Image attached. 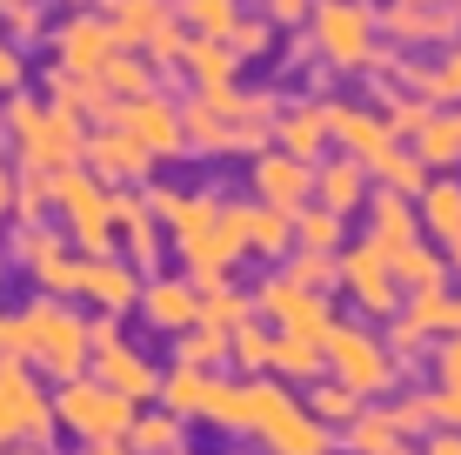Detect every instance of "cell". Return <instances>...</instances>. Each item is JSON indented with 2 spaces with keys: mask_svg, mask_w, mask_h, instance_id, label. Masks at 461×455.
<instances>
[{
  "mask_svg": "<svg viewBox=\"0 0 461 455\" xmlns=\"http://www.w3.org/2000/svg\"><path fill=\"white\" fill-rule=\"evenodd\" d=\"M0 355H7V315H0Z\"/></svg>",
  "mask_w": 461,
  "mask_h": 455,
  "instance_id": "cell-60",
  "label": "cell"
},
{
  "mask_svg": "<svg viewBox=\"0 0 461 455\" xmlns=\"http://www.w3.org/2000/svg\"><path fill=\"white\" fill-rule=\"evenodd\" d=\"M448 335H461V295H455V328H448Z\"/></svg>",
  "mask_w": 461,
  "mask_h": 455,
  "instance_id": "cell-59",
  "label": "cell"
},
{
  "mask_svg": "<svg viewBox=\"0 0 461 455\" xmlns=\"http://www.w3.org/2000/svg\"><path fill=\"white\" fill-rule=\"evenodd\" d=\"M254 442L267 455H335V429L321 415H308V402H294L288 388L275 396V409L254 422Z\"/></svg>",
  "mask_w": 461,
  "mask_h": 455,
  "instance_id": "cell-9",
  "label": "cell"
},
{
  "mask_svg": "<svg viewBox=\"0 0 461 455\" xmlns=\"http://www.w3.org/2000/svg\"><path fill=\"white\" fill-rule=\"evenodd\" d=\"M441 261H448V268L461 275V241H448V255H441Z\"/></svg>",
  "mask_w": 461,
  "mask_h": 455,
  "instance_id": "cell-57",
  "label": "cell"
},
{
  "mask_svg": "<svg viewBox=\"0 0 461 455\" xmlns=\"http://www.w3.org/2000/svg\"><path fill=\"white\" fill-rule=\"evenodd\" d=\"M441 328H455V295L448 288L408 295V308H394V322H388V349L394 355H415L428 335H441Z\"/></svg>",
  "mask_w": 461,
  "mask_h": 455,
  "instance_id": "cell-19",
  "label": "cell"
},
{
  "mask_svg": "<svg viewBox=\"0 0 461 455\" xmlns=\"http://www.w3.org/2000/svg\"><path fill=\"white\" fill-rule=\"evenodd\" d=\"M335 288H348V302L368 308V315H394L402 308V288H394V268L381 248H341L335 255Z\"/></svg>",
  "mask_w": 461,
  "mask_h": 455,
  "instance_id": "cell-11",
  "label": "cell"
},
{
  "mask_svg": "<svg viewBox=\"0 0 461 455\" xmlns=\"http://www.w3.org/2000/svg\"><path fill=\"white\" fill-rule=\"evenodd\" d=\"M0 455H54V449H34V442H21V449H0Z\"/></svg>",
  "mask_w": 461,
  "mask_h": 455,
  "instance_id": "cell-58",
  "label": "cell"
},
{
  "mask_svg": "<svg viewBox=\"0 0 461 455\" xmlns=\"http://www.w3.org/2000/svg\"><path fill=\"white\" fill-rule=\"evenodd\" d=\"M281 275L301 281V288H314V295H328V288H335V255H314V248H301V255H294Z\"/></svg>",
  "mask_w": 461,
  "mask_h": 455,
  "instance_id": "cell-46",
  "label": "cell"
},
{
  "mask_svg": "<svg viewBox=\"0 0 461 455\" xmlns=\"http://www.w3.org/2000/svg\"><path fill=\"white\" fill-rule=\"evenodd\" d=\"M408 241H421V214L408 208V195H368V248H381V255H402Z\"/></svg>",
  "mask_w": 461,
  "mask_h": 455,
  "instance_id": "cell-21",
  "label": "cell"
},
{
  "mask_svg": "<svg viewBox=\"0 0 461 455\" xmlns=\"http://www.w3.org/2000/svg\"><path fill=\"white\" fill-rule=\"evenodd\" d=\"M435 422L441 429H461V382H435Z\"/></svg>",
  "mask_w": 461,
  "mask_h": 455,
  "instance_id": "cell-51",
  "label": "cell"
},
{
  "mask_svg": "<svg viewBox=\"0 0 461 455\" xmlns=\"http://www.w3.org/2000/svg\"><path fill=\"white\" fill-rule=\"evenodd\" d=\"M41 281V295H54V302H68L74 288H81V261L68 255V248H60V255H47V261H34V268H27Z\"/></svg>",
  "mask_w": 461,
  "mask_h": 455,
  "instance_id": "cell-44",
  "label": "cell"
},
{
  "mask_svg": "<svg viewBox=\"0 0 461 455\" xmlns=\"http://www.w3.org/2000/svg\"><path fill=\"white\" fill-rule=\"evenodd\" d=\"M308 7H314V0H267V21H275V27H294V21H308Z\"/></svg>",
  "mask_w": 461,
  "mask_h": 455,
  "instance_id": "cell-54",
  "label": "cell"
},
{
  "mask_svg": "<svg viewBox=\"0 0 461 455\" xmlns=\"http://www.w3.org/2000/svg\"><path fill=\"white\" fill-rule=\"evenodd\" d=\"M388 268H394V288H402V295H435V288H448V261H441L428 241H408Z\"/></svg>",
  "mask_w": 461,
  "mask_h": 455,
  "instance_id": "cell-31",
  "label": "cell"
},
{
  "mask_svg": "<svg viewBox=\"0 0 461 455\" xmlns=\"http://www.w3.org/2000/svg\"><path fill=\"white\" fill-rule=\"evenodd\" d=\"M54 201L68 214V234L81 241V255L114 248V187L107 181H94L87 168H54Z\"/></svg>",
  "mask_w": 461,
  "mask_h": 455,
  "instance_id": "cell-5",
  "label": "cell"
},
{
  "mask_svg": "<svg viewBox=\"0 0 461 455\" xmlns=\"http://www.w3.org/2000/svg\"><path fill=\"white\" fill-rule=\"evenodd\" d=\"M81 154H87V175L107 181V187H114V181H148V175H154V154L140 148L127 128H114V121H107L101 134H87Z\"/></svg>",
  "mask_w": 461,
  "mask_h": 455,
  "instance_id": "cell-15",
  "label": "cell"
},
{
  "mask_svg": "<svg viewBox=\"0 0 461 455\" xmlns=\"http://www.w3.org/2000/svg\"><path fill=\"white\" fill-rule=\"evenodd\" d=\"M181 60H187V74H194V87H234V74H241V54H234L228 41H208V34L187 41Z\"/></svg>",
  "mask_w": 461,
  "mask_h": 455,
  "instance_id": "cell-32",
  "label": "cell"
},
{
  "mask_svg": "<svg viewBox=\"0 0 461 455\" xmlns=\"http://www.w3.org/2000/svg\"><path fill=\"white\" fill-rule=\"evenodd\" d=\"M7 134H14V148H21V168H74L81 161V107H68V101H54V107H41V101H27V94H7Z\"/></svg>",
  "mask_w": 461,
  "mask_h": 455,
  "instance_id": "cell-2",
  "label": "cell"
},
{
  "mask_svg": "<svg viewBox=\"0 0 461 455\" xmlns=\"http://www.w3.org/2000/svg\"><path fill=\"white\" fill-rule=\"evenodd\" d=\"M415 154H421V168H455L461 161V114L455 107H435L415 128Z\"/></svg>",
  "mask_w": 461,
  "mask_h": 455,
  "instance_id": "cell-33",
  "label": "cell"
},
{
  "mask_svg": "<svg viewBox=\"0 0 461 455\" xmlns=\"http://www.w3.org/2000/svg\"><path fill=\"white\" fill-rule=\"evenodd\" d=\"M214 382H221V369H194V362H181L174 375H161V402L181 422H201V409H208V396H214Z\"/></svg>",
  "mask_w": 461,
  "mask_h": 455,
  "instance_id": "cell-30",
  "label": "cell"
},
{
  "mask_svg": "<svg viewBox=\"0 0 461 455\" xmlns=\"http://www.w3.org/2000/svg\"><path fill=\"white\" fill-rule=\"evenodd\" d=\"M7 442H34V449H54V402L47 388L34 382L27 362H0V449Z\"/></svg>",
  "mask_w": 461,
  "mask_h": 455,
  "instance_id": "cell-6",
  "label": "cell"
},
{
  "mask_svg": "<svg viewBox=\"0 0 461 455\" xmlns=\"http://www.w3.org/2000/svg\"><path fill=\"white\" fill-rule=\"evenodd\" d=\"M314 201L335 214H355L368 208V168L355 154H335V161H314Z\"/></svg>",
  "mask_w": 461,
  "mask_h": 455,
  "instance_id": "cell-23",
  "label": "cell"
},
{
  "mask_svg": "<svg viewBox=\"0 0 461 455\" xmlns=\"http://www.w3.org/2000/svg\"><path fill=\"white\" fill-rule=\"evenodd\" d=\"M87 375H94V382H107L114 396H127L134 409L161 396V375H154V362H148L140 349H127V341H101V349H87Z\"/></svg>",
  "mask_w": 461,
  "mask_h": 455,
  "instance_id": "cell-14",
  "label": "cell"
},
{
  "mask_svg": "<svg viewBox=\"0 0 461 455\" xmlns=\"http://www.w3.org/2000/svg\"><path fill=\"white\" fill-rule=\"evenodd\" d=\"M14 214V168H0V222Z\"/></svg>",
  "mask_w": 461,
  "mask_h": 455,
  "instance_id": "cell-55",
  "label": "cell"
},
{
  "mask_svg": "<svg viewBox=\"0 0 461 455\" xmlns=\"http://www.w3.org/2000/svg\"><path fill=\"white\" fill-rule=\"evenodd\" d=\"M388 415L402 422V435H428V429H441V422H435V388H428V396H394V402H388Z\"/></svg>",
  "mask_w": 461,
  "mask_h": 455,
  "instance_id": "cell-48",
  "label": "cell"
},
{
  "mask_svg": "<svg viewBox=\"0 0 461 455\" xmlns=\"http://www.w3.org/2000/svg\"><path fill=\"white\" fill-rule=\"evenodd\" d=\"M47 255H60V234L41 228V222H21V234H14V261L34 268V261H47Z\"/></svg>",
  "mask_w": 461,
  "mask_h": 455,
  "instance_id": "cell-49",
  "label": "cell"
},
{
  "mask_svg": "<svg viewBox=\"0 0 461 455\" xmlns=\"http://www.w3.org/2000/svg\"><path fill=\"white\" fill-rule=\"evenodd\" d=\"M402 442H408L402 422H394L388 409H368V402L355 409V422H348V429H335V449H348V455H394Z\"/></svg>",
  "mask_w": 461,
  "mask_h": 455,
  "instance_id": "cell-27",
  "label": "cell"
},
{
  "mask_svg": "<svg viewBox=\"0 0 461 455\" xmlns=\"http://www.w3.org/2000/svg\"><path fill=\"white\" fill-rule=\"evenodd\" d=\"M402 87L428 94V101H461V47H448L441 60H428V68H402Z\"/></svg>",
  "mask_w": 461,
  "mask_h": 455,
  "instance_id": "cell-35",
  "label": "cell"
},
{
  "mask_svg": "<svg viewBox=\"0 0 461 455\" xmlns=\"http://www.w3.org/2000/svg\"><path fill=\"white\" fill-rule=\"evenodd\" d=\"M368 175H381V187H388V195H421V187L435 181V175L421 168V154H415V148H402V141L375 154V161H368Z\"/></svg>",
  "mask_w": 461,
  "mask_h": 455,
  "instance_id": "cell-34",
  "label": "cell"
},
{
  "mask_svg": "<svg viewBox=\"0 0 461 455\" xmlns=\"http://www.w3.org/2000/svg\"><path fill=\"white\" fill-rule=\"evenodd\" d=\"M254 315V295H241L234 281H221V288L201 295V322H214V328H234V322H248Z\"/></svg>",
  "mask_w": 461,
  "mask_h": 455,
  "instance_id": "cell-43",
  "label": "cell"
},
{
  "mask_svg": "<svg viewBox=\"0 0 461 455\" xmlns=\"http://www.w3.org/2000/svg\"><path fill=\"white\" fill-rule=\"evenodd\" d=\"M321 355H328V375H335V382H348L361 402L381 396V388H394V355H388V341L368 335V328L335 322V328L321 335Z\"/></svg>",
  "mask_w": 461,
  "mask_h": 455,
  "instance_id": "cell-7",
  "label": "cell"
},
{
  "mask_svg": "<svg viewBox=\"0 0 461 455\" xmlns=\"http://www.w3.org/2000/svg\"><path fill=\"white\" fill-rule=\"evenodd\" d=\"M134 402L114 396L107 382H94V375H74V382H60L54 396V422L68 435H81V442H121L127 429H134Z\"/></svg>",
  "mask_w": 461,
  "mask_h": 455,
  "instance_id": "cell-3",
  "label": "cell"
},
{
  "mask_svg": "<svg viewBox=\"0 0 461 455\" xmlns=\"http://www.w3.org/2000/svg\"><path fill=\"white\" fill-rule=\"evenodd\" d=\"M228 47H234V54H267V47H275V21H267V14H241V21H234L228 27Z\"/></svg>",
  "mask_w": 461,
  "mask_h": 455,
  "instance_id": "cell-47",
  "label": "cell"
},
{
  "mask_svg": "<svg viewBox=\"0 0 461 455\" xmlns=\"http://www.w3.org/2000/svg\"><path fill=\"white\" fill-rule=\"evenodd\" d=\"M174 14H181L194 34H208V41H228V27L241 21V0H174Z\"/></svg>",
  "mask_w": 461,
  "mask_h": 455,
  "instance_id": "cell-39",
  "label": "cell"
},
{
  "mask_svg": "<svg viewBox=\"0 0 461 455\" xmlns=\"http://www.w3.org/2000/svg\"><path fill=\"white\" fill-rule=\"evenodd\" d=\"M7 355L54 375V382H74V375H87V315H74L68 302L41 295L21 315H7Z\"/></svg>",
  "mask_w": 461,
  "mask_h": 455,
  "instance_id": "cell-1",
  "label": "cell"
},
{
  "mask_svg": "<svg viewBox=\"0 0 461 455\" xmlns=\"http://www.w3.org/2000/svg\"><path fill=\"white\" fill-rule=\"evenodd\" d=\"M267 375H281V382H321L328 375V355L314 335H275V349H267Z\"/></svg>",
  "mask_w": 461,
  "mask_h": 455,
  "instance_id": "cell-29",
  "label": "cell"
},
{
  "mask_svg": "<svg viewBox=\"0 0 461 455\" xmlns=\"http://www.w3.org/2000/svg\"><path fill=\"white\" fill-rule=\"evenodd\" d=\"M288 222H294V248H314V255H341V214H335V208H321V201H301Z\"/></svg>",
  "mask_w": 461,
  "mask_h": 455,
  "instance_id": "cell-36",
  "label": "cell"
},
{
  "mask_svg": "<svg viewBox=\"0 0 461 455\" xmlns=\"http://www.w3.org/2000/svg\"><path fill=\"white\" fill-rule=\"evenodd\" d=\"M0 21H7L14 41H34L41 34V0H0Z\"/></svg>",
  "mask_w": 461,
  "mask_h": 455,
  "instance_id": "cell-50",
  "label": "cell"
},
{
  "mask_svg": "<svg viewBox=\"0 0 461 455\" xmlns=\"http://www.w3.org/2000/svg\"><path fill=\"white\" fill-rule=\"evenodd\" d=\"M267 349H275V335H267V322L261 315H248V322H234L228 328V355L241 362L248 375H267Z\"/></svg>",
  "mask_w": 461,
  "mask_h": 455,
  "instance_id": "cell-40",
  "label": "cell"
},
{
  "mask_svg": "<svg viewBox=\"0 0 461 455\" xmlns=\"http://www.w3.org/2000/svg\"><path fill=\"white\" fill-rule=\"evenodd\" d=\"M435 107H441V101H428V94H394L381 121H388V134H394V141H415V128H421L428 114H435Z\"/></svg>",
  "mask_w": 461,
  "mask_h": 455,
  "instance_id": "cell-45",
  "label": "cell"
},
{
  "mask_svg": "<svg viewBox=\"0 0 461 455\" xmlns=\"http://www.w3.org/2000/svg\"><path fill=\"white\" fill-rule=\"evenodd\" d=\"M140 315H148V328H161V335H181V328H194L201 322V295H194V281L187 275H154V281H140Z\"/></svg>",
  "mask_w": 461,
  "mask_h": 455,
  "instance_id": "cell-16",
  "label": "cell"
},
{
  "mask_svg": "<svg viewBox=\"0 0 461 455\" xmlns=\"http://www.w3.org/2000/svg\"><path fill=\"white\" fill-rule=\"evenodd\" d=\"M114 54H121V41H114V27H107L101 14H74V21L60 27V74H101Z\"/></svg>",
  "mask_w": 461,
  "mask_h": 455,
  "instance_id": "cell-20",
  "label": "cell"
},
{
  "mask_svg": "<svg viewBox=\"0 0 461 455\" xmlns=\"http://www.w3.org/2000/svg\"><path fill=\"white\" fill-rule=\"evenodd\" d=\"M174 455H181V449H174Z\"/></svg>",
  "mask_w": 461,
  "mask_h": 455,
  "instance_id": "cell-63",
  "label": "cell"
},
{
  "mask_svg": "<svg viewBox=\"0 0 461 455\" xmlns=\"http://www.w3.org/2000/svg\"><path fill=\"white\" fill-rule=\"evenodd\" d=\"M81 455H134L127 442H81Z\"/></svg>",
  "mask_w": 461,
  "mask_h": 455,
  "instance_id": "cell-56",
  "label": "cell"
},
{
  "mask_svg": "<svg viewBox=\"0 0 461 455\" xmlns=\"http://www.w3.org/2000/svg\"><path fill=\"white\" fill-rule=\"evenodd\" d=\"M435 382H461V335H448L435 349Z\"/></svg>",
  "mask_w": 461,
  "mask_h": 455,
  "instance_id": "cell-53",
  "label": "cell"
},
{
  "mask_svg": "<svg viewBox=\"0 0 461 455\" xmlns=\"http://www.w3.org/2000/svg\"><path fill=\"white\" fill-rule=\"evenodd\" d=\"M254 315H267L281 335H314V341L335 328V308H328V295L301 288V281H288V275H267L261 288H254Z\"/></svg>",
  "mask_w": 461,
  "mask_h": 455,
  "instance_id": "cell-10",
  "label": "cell"
},
{
  "mask_svg": "<svg viewBox=\"0 0 461 455\" xmlns=\"http://www.w3.org/2000/svg\"><path fill=\"white\" fill-rule=\"evenodd\" d=\"M275 141H281V154H294V161H321V148H328V114H321V101L281 107V114H275Z\"/></svg>",
  "mask_w": 461,
  "mask_h": 455,
  "instance_id": "cell-24",
  "label": "cell"
},
{
  "mask_svg": "<svg viewBox=\"0 0 461 455\" xmlns=\"http://www.w3.org/2000/svg\"><path fill=\"white\" fill-rule=\"evenodd\" d=\"M355 409H361V396H355L348 382H335V375L308 382V415H321L328 429H348V422H355Z\"/></svg>",
  "mask_w": 461,
  "mask_h": 455,
  "instance_id": "cell-38",
  "label": "cell"
},
{
  "mask_svg": "<svg viewBox=\"0 0 461 455\" xmlns=\"http://www.w3.org/2000/svg\"><path fill=\"white\" fill-rule=\"evenodd\" d=\"M21 81H27L21 47H14V41H0V94H21Z\"/></svg>",
  "mask_w": 461,
  "mask_h": 455,
  "instance_id": "cell-52",
  "label": "cell"
},
{
  "mask_svg": "<svg viewBox=\"0 0 461 455\" xmlns=\"http://www.w3.org/2000/svg\"><path fill=\"white\" fill-rule=\"evenodd\" d=\"M181 435H187V422L174 409H161V415H134V429H127L121 442L134 455H174V449H181Z\"/></svg>",
  "mask_w": 461,
  "mask_h": 455,
  "instance_id": "cell-37",
  "label": "cell"
},
{
  "mask_svg": "<svg viewBox=\"0 0 461 455\" xmlns=\"http://www.w3.org/2000/svg\"><path fill=\"white\" fill-rule=\"evenodd\" d=\"M101 21L114 27L121 47H148L167 27V0H101Z\"/></svg>",
  "mask_w": 461,
  "mask_h": 455,
  "instance_id": "cell-28",
  "label": "cell"
},
{
  "mask_svg": "<svg viewBox=\"0 0 461 455\" xmlns=\"http://www.w3.org/2000/svg\"><path fill=\"white\" fill-rule=\"evenodd\" d=\"M308 21H314V41H321L328 68H341V74L375 68L381 47H375V7L368 0H314Z\"/></svg>",
  "mask_w": 461,
  "mask_h": 455,
  "instance_id": "cell-4",
  "label": "cell"
},
{
  "mask_svg": "<svg viewBox=\"0 0 461 455\" xmlns=\"http://www.w3.org/2000/svg\"><path fill=\"white\" fill-rule=\"evenodd\" d=\"M114 234L127 241V261H134L140 275L161 268V222L148 214V201H140V195H114Z\"/></svg>",
  "mask_w": 461,
  "mask_h": 455,
  "instance_id": "cell-22",
  "label": "cell"
},
{
  "mask_svg": "<svg viewBox=\"0 0 461 455\" xmlns=\"http://www.w3.org/2000/svg\"><path fill=\"white\" fill-rule=\"evenodd\" d=\"M181 362H194V369H221V355H228V328H214V322H194V328H181Z\"/></svg>",
  "mask_w": 461,
  "mask_h": 455,
  "instance_id": "cell-41",
  "label": "cell"
},
{
  "mask_svg": "<svg viewBox=\"0 0 461 455\" xmlns=\"http://www.w3.org/2000/svg\"><path fill=\"white\" fill-rule=\"evenodd\" d=\"M234 214H241V248H248V255L281 261V255L294 248V222H288L281 208H267V201H241Z\"/></svg>",
  "mask_w": 461,
  "mask_h": 455,
  "instance_id": "cell-25",
  "label": "cell"
},
{
  "mask_svg": "<svg viewBox=\"0 0 461 455\" xmlns=\"http://www.w3.org/2000/svg\"><path fill=\"white\" fill-rule=\"evenodd\" d=\"M248 181H254V201H267V208H281V214H294L301 201H314V161H294V154H281V148L254 154Z\"/></svg>",
  "mask_w": 461,
  "mask_h": 455,
  "instance_id": "cell-13",
  "label": "cell"
},
{
  "mask_svg": "<svg viewBox=\"0 0 461 455\" xmlns=\"http://www.w3.org/2000/svg\"><path fill=\"white\" fill-rule=\"evenodd\" d=\"M114 128H127V134H134L140 141V148H148L154 154V161H161V154H181V107H174V101H161V94H134V101H114Z\"/></svg>",
  "mask_w": 461,
  "mask_h": 455,
  "instance_id": "cell-12",
  "label": "cell"
},
{
  "mask_svg": "<svg viewBox=\"0 0 461 455\" xmlns=\"http://www.w3.org/2000/svg\"><path fill=\"white\" fill-rule=\"evenodd\" d=\"M394 455H421V449H408V442H402V449H394Z\"/></svg>",
  "mask_w": 461,
  "mask_h": 455,
  "instance_id": "cell-61",
  "label": "cell"
},
{
  "mask_svg": "<svg viewBox=\"0 0 461 455\" xmlns=\"http://www.w3.org/2000/svg\"><path fill=\"white\" fill-rule=\"evenodd\" d=\"M415 214H421V241H461V181H428L421 195H415Z\"/></svg>",
  "mask_w": 461,
  "mask_h": 455,
  "instance_id": "cell-26",
  "label": "cell"
},
{
  "mask_svg": "<svg viewBox=\"0 0 461 455\" xmlns=\"http://www.w3.org/2000/svg\"><path fill=\"white\" fill-rule=\"evenodd\" d=\"M101 87L114 94V101H134V94H148V87H154V68H140V60L121 47V54L101 68Z\"/></svg>",
  "mask_w": 461,
  "mask_h": 455,
  "instance_id": "cell-42",
  "label": "cell"
},
{
  "mask_svg": "<svg viewBox=\"0 0 461 455\" xmlns=\"http://www.w3.org/2000/svg\"><path fill=\"white\" fill-rule=\"evenodd\" d=\"M321 114H328V141H341V154H355L361 168H368L381 148H394L388 121H381L375 107H355V101H321Z\"/></svg>",
  "mask_w": 461,
  "mask_h": 455,
  "instance_id": "cell-17",
  "label": "cell"
},
{
  "mask_svg": "<svg viewBox=\"0 0 461 455\" xmlns=\"http://www.w3.org/2000/svg\"><path fill=\"white\" fill-rule=\"evenodd\" d=\"M181 134L194 141V148H208V154H228V148L254 154L248 121H241V94H234V87H194V94H187Z\"/></svg>",
  "mask_w": 461,
  "mask_h": 455,
  "instance_id": "cell-8",
  "label": "cell"
},
{
  "mask_svg": "<svg viewBox=\"0 0 461 455\" xmlns=\"http://www.w3.org/2000/svg\"><path fill=\"white\" fill-rule=\"evenodd\" d=\"M68 7H87V0H68Z\"/></svg>",
  "mask_w": 461,
  "mask_h": 455,
  "instance_id": "cell-62",
  "label": "cell"
},
{
  "mask_svg": "<svg viewBox=\"0 0 461 455\" xmlns=\"http://www.w3.org/2000/svg\"><path fill=\"white\" fill-rule=\"evenodd\" d=\"M81 302H94L101 315H127V308L140 302V275L127 268V261H114V255H81Z\"/></svg>",
  "mask_w": 461,
  "mask_h": 455,
  "instance_id": "cell-18",
  "label": "cell"
}]
</instances>
